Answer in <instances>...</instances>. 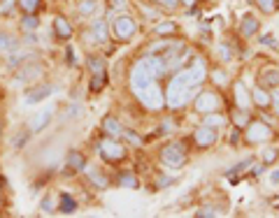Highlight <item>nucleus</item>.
<instances>
[{
  "instance_id": "obj_20",
  "label": "nucleus",
  "mask_w": 279,
  "mask_h": 218,
  "mask_svg": "<svg viewBox=\"0 0 279 218\" xmlns=\"http://www.w3.org/2000/svg\"><path fill=\"white\" fill-rule=\"evenodd\" d=\"M233 123H235V128H246V123H249V112L240 109V107H233Z\"/></svg>"
},
{
  "instance_id": "obj_17",
  "label": "nucleus",
  "mask_w": 279,
  "mask_h": 218,
  "mask_svg": "<svg viewBox=\"0 0 279 218\" xmlns=\"http://www.w3.org/2000/svg\"><path fill=\"white\" fill-rule=\"evenodd\" d=\"M116 184H119L121 188H137V186H140V179L135 176V172H119Z\"/></svg>"
},
{
  "instance_id": "obj_45",
  "label": "nucleus",
  "mask_w": 279,
  "mask_h": 218,
  "mask_svg": "<svg viewBox=\"0 0 279 218\" xmlns=\"http://www.w3.org/2000/svg\"><path fill=\"white\" fill-rule=\"evenodd\" d=\"M272 107H274V112H277V116H279V95L277 98H272Z\"/></svg>"
},
{
  "instance_id": "obj_9",
  "label": "nucleus",
  "mask_w": 279,
  "mask_h": 218,
  "mask_svg": "<svg viewBox=\"0 0 279 218\" xmlns=\"http://www.w3.org/2000/svg\"><path fill=\"white\" fill-rule=\"evenodd\" d=\"M258 86L268 88V91L279 88V70L277 67H265V70L258 75Z\"/></svg>"
},
{
  "instance_id": "obj_21",
  "label": "nucleus",
  "mask_w": 279,
  "mask_h": 218,
  "mask_svg": "<svg viewBox=\"0 0 279 218\" xmlns=\"http://www.w3.org/2000/svg\"><path fill=\"white\" fill-rule=\"evenodd\" d=\"M49 119H51V112H40V114L33 119V123H30V130L40 132L44 126H47V123H49Z\"/></svg>"
},
{
  "instance_id": "obj_8",
  "label": "nucleus",
  "mask_w": 279,
  "mask_h": 218,
  "mask_svg": "<svg viewBox=\"0 0 279 218\" xmlns=\"http://www.w3.org/2000/svg\"><path fill=\"white\" fill-rule=\"evenodd\" d=\"M40 77H42V65H40V63H26V65L14 75V82H17V84L33 82V79H40Z\"/></svg>"
},
{
  "instance_id": "obj_41",
  "label": "nucleus",
  "mask_w": 279,
  "mask_h": 218,
  "mask_svg": "<svg viewBox=\"0 0 279 218\" xmlns=\"http://www.w3.org/2000/svg\"><path fill=\"white\" fill-rule=\"evenodd\" d=\"M107 5H110V10L119 12V10H123V7H126V0H107Z\"/></svg>"
},
{
  "instance_id": "obj_35",
  "label": "nucleus",
  "mask_w": 279,
  "mask_h": 218,
  "mask_svg": "<svg viewBox=\"0 0 279 218\" xmlns=\"http://www.w3.org/2000/svg\"><path fill=\"white\" fill-rule=\"evenodd\" d=\"M21 58H28L26 51H17V54H12L10 58H7V65H19V60Z\"/></svg>"
},
{
  "instance_id": "obj_13",
  "label": "nucleus",
  "mask_w": 279,
  "mask_h": 218,
  "mask_svg": "<svg viewBox=\"0 0 279 218\" xmlns=\"http://www.w3.org/2000/svg\"><path fill=\"white\" fill-rule=\"evenodd\" d=\"M54 33L58 40H70L72 38V23L66 17H56L54 19Z\"/></svg>"
},
{
  "instance_id": "obj_19",
  "label": "nucleus",
  "mask_w": 279,
  "mask_h": 218,
  "mask_svg": "<svg viewBox=\"0 0 279 218\" xmlns=\"http://www.w3.org/2000/svg\"><path fill=\"white\" fill-rule=\"evenodd\" d=\"M58 211H60V213H75V211H77V202L72 200L68 193H63V195H60V200H58Z\"/></svg>"
},
{
  "instance_id": "obj_11",
  "label": "nucleus",
  "mask_w": 279,
  "mask_h": 218,
  "mask_svg": "<svg viewBox=\"0 0 279 218\" xmlns=\"http://www.w3.org/2000/svg\"><path fill=\"white\" fill-rule=\"evenodd\" d=\"M233 95H235V107H240V109L252 107V91H246V86L242 82L233 84Z\"/></svg>"
},
{
  "instance_id": "obj_18",
  "label": "nucleus",
  "mask_w": 279,
  "mask_h": 218,
  "mask_svg": "<svg viewBox=\"0 0 279 218\" xmlns=\"http://www.w3.org/2000/svg\"><path fill=\"white\" fill-rule=\"evenodd\" d=\"M17 5L23 14H35L42 10V0H17Z\"/></svg>"
},
{
  "instance_id": "obj_44",
  "label": "nucleus",
  "mask_w": 279,
  "mask_h": 218,
  "mask_svg": "<svg viewBox=\"0 0 279 218\" xmlns=\"http://www.w3.org/2000/svg\"><path fill=\"white\" fill-rule=\"evenodd\" d=\"M3 197H5V179L0 176V204H3Z\"/></svg>"
},
{
  "instance_id": "obj_3",
  "label": "nucleus",
  "mask_w": 279,
  "mask_h": 218,
  "mask_svg": "<svg viewBox=\"0 0 279 218\" xmlns=\"http://www.w3.org/2000/svg\"><path fill=\"white\" fill-rule=\"evenodd\" d=\"M274 137V130L265 123V121H249L244 128V139L249 144H263V142H270Z\"/></svg>"
},
{
  "instance_id": "obj_38",
  "label": "nucleus",
  "mask_w": 279,
  "mask_h": 218,
  "mask_svg": "<svg viewBox=\"0 0 279 218\" xmlns=\"http://www.w3.org/2000/svg\"><path fill=\"white\" fill-rule=\"evenodd\" d=\"M40 209H42L44 213H51L54 211V200H51V197H44L42 204H40Z\"/></svg>"
},
{
  "instance_id": "obj_25",
  "label": "nucleus",
  "mask_w": 279,
  "mask_h": 218,
  "mask_svg": "<svg viewBox=\"0 0 279 218\" xmlns=\"http://www.w3.org/2000/svg\"><path fill=\"white\" fill-rule=\"evenodd\" d=\"M254 3H256V7L261 12H265V14H274V12H277V7H279L277 0H254Z\"/></svg>"
},
{
  "instance_id": "obj_33",
  "label": "nucleus",
  "mask_w": 279,
  "mask_h": 218,
  "mask_svg": "<svg viewBox=\"0 0 279 218\" xmlns=\"http://www.w3.org/2000/svg\"><path fill=\"white\" fill-rule=\"evenodd\" d=\"M0 49L3 51H7V49H17V42L10 38V35H5V33H0Z\"/></svg>"
},
{
  "instance_id": "obj_28",
  "label": "nucleus",
  "mask_w": 279,
  "mask_h": 218,
  "mask_svg": "<svg viewBox=\"0 0 279 218\" xmlns=\"http://www.w3.org/2000/svg\"><path fill=\"white\" fill-rule=\"evenodd\" d=\"M88 70H91L93 75H100V72H105V60L100 58V56H91V58H88Z\"/></svg>"
},
{
  "instance_id": "obj_15",
  "label": "nucleus",
  "mask_w": 279,
  "mask_h": 218,
  "mask_svg": "<svg viewBox=\"0 0 279 218\" xmlns=\"http://www.w3.org/2000/svg\"><path fill=\"white\" fill-rule=\"evenodd\" d=\"M103 132L110 137H121L123 135V126H121L114 116H107V119L103 121Z\"/></svg>"
},
{
  "instance_id": "obj_36",
  "label": "nucleus",
  "mask_w": 279,
  "mask_h": 218,
  "mask_svg": "<svg viewBox=\"0 0 279 218\" xmlns=\"http://www.w3.org/2000/svg\"><path fill=\"white\" fill-rule=\"evenodd\" d=\"M212 79H216V84H221V86H224V84H228V77H226L224 70H214L212 72Z\"/></svg>"
},
{
  "instance_id": "obj_31",
  "label": "nucleus",
  "mask_w": 279,
  "mask_h": 218,
  "mask_svg": "<svg viewBox=\"0 0 279 218\" xmlns=\"http://www.w3.org/2000/svg\"><path fill=\"white\" fill-rule=\"evenodd\" d=\"M261 156H263V163H265V165H272V163H277L279 151H277V149H265Z\"/></svg>"
},
{
  "instance_id": "obj_39",
  "label": "nucleus",
  "mask_w": 279,
  "mask_h": 218,
  "mask_svg": "<svg viewBox=\"0 0 279 218\" xmlns=\"http://www.w3.org/2000/svg\"><path fill=\"white\" fill-rule=\"evenodd\" d=\"M219 54H221V58H224V60H230V58H233V51L228 49V44H226V42L219 44Z\"/></svg>"
},
{
  "instance_id": "obj_14",
  "label": "nucleus",
  "mask_w": 279,
  "mask_h": 218,
  "mask_svg": "<svg viewBox=\"0 0 279 218\" xmlns=\"http://www.w3.org/2000/svg\"><path fill=\"white\" fill-rule=\"evenodd\" d=\"M66 163H68V172H82V169L86 167V158H84L79 151H70V153H68Z\"/></svg>"
},
{
  "instance_id": "obj_7",
  "label": "nucleus",
  "mask_w": 279,
  "mask_h": 218,
  "mask_svg": "<svg viewBox=\"0 0 279 218\" xmlns=\"http://www.w3.org/2000/svg\"><path fill=\"white\" fill-rule=\"evenodd\" d=\"M193 144H196L198 149H209L216 144V139H219V132H216V128H209V126H200L193 130Z\"/></svg>"
},
{
  "instance_id": "obj_5",
  "label": "nucleus",
  "mask_w": 279,
  "mask_h": 218,
  "mask_svg": "<svg viewBox=\"0 0 279 218\" xmlns=\"http://www.w3.org/2000/svg\"><path fill=\"white\" fill-rule=\"evenodd\" d=\"M137 30V23L133 17H128V14H121V17H116L114 21H112V33H114V38L119 40V42H128V40L135 35Z\"/></svg>"
},
{
  "instance_id": "obj_10",
  "label": "nucleus",
  "mask_w": 279,
  "mask_h": 218,
  "mask_svg": "<svg viewBox=\"0 0 279 218\" xmlns=\"http://www.w3.org/2000/svg\"><path fill=\"white\" fill-rule=\"evenodd\" d=\"M51 91L54 88L49 86V84H40V86H33L26 91V102L28 104H35V102H42V100H47L51 95Z\"/></svg>"
},
{
  "instance_id": "obj_34",
  "label": "nucleus",
  "mask_w": 279,
  "mask_h": 218,
  "mask_svg": "<svg viewBox=\"0 0 279 218\" xmlns=\"http://www.w3.org/2000/svg\"><path fill=\"white\" fill-rule=\"evenodd\" d=\"M249 165H252V160H242L240 165H235V167H233V169H228V172H226V176H230V179H233V174L242 172V169H244V167H249Z\"/></svg>"
},
{
  "instance_id": "obj_27",
  "label": "nucleus",
  "mask_w": 279,
  "mask_h": 218,
  "mask_svg": "<svg viewBox=\"0 0 279 218\" xmlns=\"http://www.w3.org/2000/svg\"><path fill=\"white\" fill-rule=\"evenodd\" d=\"M88 179H91L93 184L98 186V188H107V186H110V181H107V176H105V174H100L98 169H91V172H88Z\"/></svg>"
},
{
  "instance_id": "obj_12",
  "label": "nucleus",
  "mask_w": 279,
  "mask_h": 218,
  "mask_svg": "<svg viewBox=\"0 0 279 218\" xmlns=\"http://www.w3.org/2000/svg\"><path fill=\"white\" fill-rule=\"evenodd\" d=\"M252 104H256V107H261V109H268L270 104H272V95H270L268 88L254 86L252 88Z\"/></svg>"
},
{
  "instance_id": "obj_1",
  "label": "nucleus",
  "mask_w": 279,
  "mask_h": 218,
  "mask_svg": "<svg viewBox=\"0 0 279 218\" xmlns=\"http://www.w3.org/2000/svg\"><path fill=\"white\" fill-rule=\"evenodd\" d=\"M205 79V65L203 60H193L191 67H186V70L177 72L172 77V82L168 86V107L170 109H179L184 107L189 100H193V93L196 88L203 84Z\"/></svg>"
},
{
  "instance_id": "obj_24",
  "label": "nucleus",
  "mask_w": 279,
  "mask_h": 218,
  "mask_svg": "<svg viewBox=\"0 0 279 218\" xmlns=\"http://www.w3.org/2000/svg\"><path fill=\"white\" fill-rule=\"evenodd\" d=\"M38 26H40V21H38L35 14H26V17L21 19V30H23V33H35Z\"/></svg>"
},
{
  "instance_id": "obj_6",
  "label": "nucleus",
  "mask_w": 279,
  "mask_h": 218,
  "mask_svg": "<svg viewBox=\"0 0 279 218\" xmlns=\"http://www.w3.org/2000/svg\"><path fill=\"white\" fill-rule=\"evenodd\" d=\"M193 107L196 112H203V114H209V112H219L221 109V95L214 91H203L193 100Z\"/></svg>"
},
{
  "instance_id": "obj_4",
  "label": "nucleus",
  "mask_w": 279,
  "mask_h": 218,
  "mask_svg": "<svg viewBox=\"0 0 279 218\" xmlns=\"http://www.w3.org/2000/svg\"><path fill=\"white\" fill-rule=\"evenodd\" d=\"M98 153H100V158L110 160V163H116V160L126 158V147H123L119 139H114V137L107 135L98 142Z\"/></svg>"
},
{
  "instance_id": "obj_40",
  "label": "nucleus",
  "mask_w": 279,
  "mask_h": 218,
  "mask_svg": "<svg viewBox=\"0 0 279 218\" xmlns=\"http://www.w3.org/2000/svg\"><path fill=\"white\" fill-rule=\"evenodd\" d=\"M216 213H219L216 209H212V207H203L200 211H196V216H198V218H207V216H216Z\"/></svg>"
},
{
  "instance_id": "obj_43",
  "label": "nucleus",
  "mask_w": 279,
  "mask_h": 218,
  "mask_svg": "<svg viewBox=\"0 0 279 218\" xmlns=\"http://www.w3.org/2000/svg\"><path fill=\"white\" fill-rule=\"evenodd\" d=\"M237 142H240V128H235L230 132V144H237Z\"/></svg>"
},
{
  "instance_id": "obj_42",
  "label": "nucleus",
  "mask_w": 279,
  "mask_h": 218,
  "mask_svg": "<svg viewBox=\"0 0 279 218\" xmlns=\"http://www.w3.org/2000/svg\"><path fill=\"white\" fill-rule=\"evenodd\" d=\"M261 44L263 47H272L274 49V47H277V40H274L272 35H268V38H261Z\"/></svg>"
},
{
  "instance_id": "obj_47",
  "label": "nucleus",
  "mask_w": 279,
  "mask_h": 218,
  "mask_svg": "<svg viewBox=\"0 0 279 218\" xmlns=\"http://www.w3.org/2000/svg\"><path fill=\"white\" fill-rule=\"evenodd\" d=\"M196 0H179V5H184V7H191Z\"/></svg>"
},
{
  "instance_id": "obj_48",
  "label": "nucleus",
  "mask_w": 279,
  "mask_h": 218,
  "mask_svg": "<svg viewBox=\"0 0 279 218\" xmlns=\"http://www.w3.org/2000/svg\"><path fill=\"white\" fill-rule=\"evenodd\" d=\"M168 184H172V179H159V186H168Z\"/></svg>"
},
{
  "instance_id": "obj_23",
  "label": "nucleus",
  "mask_w": 279,
  "mask_h": 218,
  "mask_svg": "<svg viewBox=\"0 0 279 218\" xmlns=\"http://www.w3.org/2000/svg\"><path fill=\"white\" fill-rule=\"evenodd\" d=\"M203 123H205V126H209V128H216V130H219L221 126H226V119L221 114H216V112H209V114L203 119Z\"/></svg>"
},
{
  "instance_id": "obj_30",
  "label": "nucleus",
  "mask_w": 279,
  "mask_h": 218,
  "mask_svg": "<svg viewBox=\"0 0 279 218\" xmlns=\"http://www.w3.org/2000/svg\"><path fill=\"white\" fill-rule=\"evenodd\" d=\"M172 33H177V26L172 21H163L156 26V35H172Z\"/></svg>"
},
{
  "instance_id": "obj_2",
  "label": "nucleus",
  "mask_w": 279,
  "mask_h": 218,
  "mask_svg": "<svg viewBox=\"0 0 279 218\" xmlns=\"http://www.w3.org/2000/svg\"><path fill=\"white\" fill-rule=\"evenodd\" d=\"M159 158L163 165H168V167H184L186 160H189V156H186V147L181 142H168L165 147H161L159 151Z\"/></svg>"
},
{
  "instance_id": "obj_22",
  "label": "nucleus",
  "mask_w": 279,
  "mask_h": 218,
  "mask_svg": "<svg viewBox=\"0 0 279 218\" xmlns=\"http://www.w3.org/2000/svg\"><path fill=\"white\" fill-rule=\"evenodd\" d=\"M98 10V0H79V14L82 17H93Z\"/></svg>"
},
{
  "instance_id": "obj_37",
  "label": "nucleus",
  "mask_w": 279,
  "mask_h": 218,
  "mask_svg": "<svg viewBox=\"0 0 279 218\" xmlns=\"http://www.w3.org/2000/svg\"><path fill=\"white\" fill-rule=\"evenodd\" d=\"M153 3L163 5L165 10H177V7H179V0H153Z\"/></svg>"
},
{
  "instance_id": "obj_29",
  "label": "nucleus",
  "mask_w": 279,
  "mask_h": 218,
  "mask_svg": "<svg viewBox=\"0 0 279 218\" xmlns=\"http://www.w3.org/2000/svg\"><path fill=\"white\" fill-rule=\"evenodd\" d=\"M105 84H107V77H105V72H100V75H93V79H91V91H93V93L103 91Z\"/></svg>"
},
{
  "instance_id": "obj_26",
  "label": "nucleus",
  "mask_w": 279,
  "mask_h": 218,
  "mask_svg": "<svg viewBox=\"0 0 279 218\" xmlns=\"http://www.w3.org/2000/svg\"><path fill=\"white\" fill-rule=\"evenodd\" d=\"M91 30H93V35L98 38V42H105V40H107V23L105 21H96L91 26Z\"/></svg>"
},
{
  "instance_id": "obj_32",
  "label": "nucleus",
  "mask_w": 279,
  "mask_h": 218,
  "mask_svg": "<svg viewBox=\"0 0 279 218\" xmlns=\"http://www.w3.org/2000/svg\"><path fill=\"white\" fill-rule=\"evenodd\" d=\"M121 137H126V142H131L133 147H140V144H142V137L137 135L135 130H126V128H123V135Z\"/></svg>"
},
{
  "instance_id": "obj_46",
  "label": "nucleus",
  "mask_w": 279,
  "mask_h": 218,
  "mask_svg": "<svg viewBox=\"0 0 279 218\" xmlns=\"http://www.w3.org/2000/svg\"><path fill=\"white\" fill-rule=\"evenodd\" d=\"M270 181H272V184H279V169H277V172H272V176H270Z\"/></svg>"
},
{
  "instance_id": "obj_16",
  "label": "nucleus",
  "mask_w": 279,
  "mask_h": 218,
  "mask_svg": "<svg viewBox=\"0 0 279 218\" xmlns=\"http://www.w3.org/2000/svg\"><path fill=\"white\" fill-rule=\"evenodd\" d=\"M258 19L256 17H252V14H246L244 19H242V26H240V30H242V35L244 38H252V35H256L258 33Z\"/></svg>"
}]
</instances>
